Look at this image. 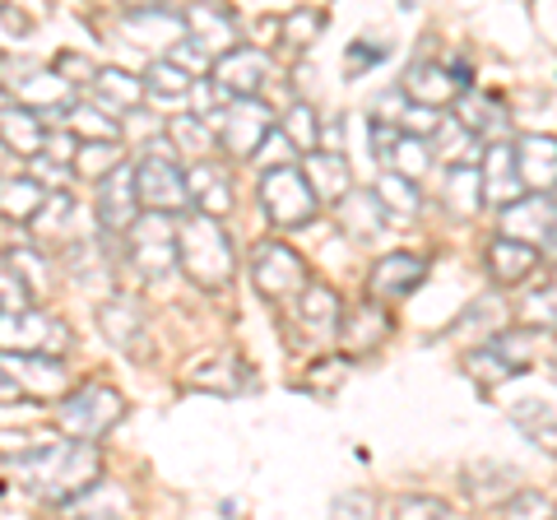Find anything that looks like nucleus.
Instances as JSON below:
<instances>
[{"label":"nucleus","instance_id":"1","mask_svg":"<svg viewBox=\"0 0 557 520\" xmlns=\"http://www.w3.org/2000/svg\"><path fill=\"white\" fill-rule=\"evenodd\" d=\"M14 470H20V479L28 483V493H38L47 502H57V507H65L70 497H79L84 488H94L98 474H102V456L98 446L89 442H47V446H28L14 456Z\"/></svg>","mask_w":557,"mask_h":520},{"label":"nucleus","instance_id":"2","mask_svg":"<svg viewBox=\"0 0 557 520\" xmlns=\"http://www.w3.org/2000/svg\"><path fill=\"white\" fill-rule=\"evenodd\" d=\"M177 270L205 293L228 288L233 270H237V256H233V242H228V233H223L219 219L186 214L177 223Z\"/></svg>","mask_w":557,"mask_h":520},{"label":"nucleus","instance_id":"3","mask_svg":"<svg viewBox=\"0 0 557 520\" xmlns=\"http://www.w3.org/2000/svg\"><path fill=\"white\" fill-rule=\"evenodd\" d=\"M121 419H126V395L116 386H108V381H84V386H75L57 405L61 437L89 442V446H98V437H108Z\"/></svg>","mask_w":557,"mask_h":520},{"label":"nucleus","instance_id":"4","mask_svg":"<svg viewBox=\"0 0 557 520\" xmlns=\"http://www.w3.org/2000/svg\"><path fill=\"white\" fill-rule=\"evenodd\" d=\"M135 200L145 214H163L172 219L177 210H186L190 196H186V168L172 159V153H163V145L153 140L145 149V159L135 163Z\"/></svg>","mask_w":557,"mask_h":520},{"label":"nucleus","instance_id":"5","mask_svg":"<svg viewBox=\"0 0 557 520\" xmlns=\"http://www.w3.org/2000/svg\"><path fill=\"white\" fill-rule=\"evenodd\" d=\"M70 349V325L61 317H51L42 307H24V311H5L0 317V354L10 358H57Z\"/></svg>","mask_w":557,"mask_h":520},{"label":"nucleus","instance_id":"6","mask_svg":"<svg viewBox=\"0 0 557 520\" xmlns=\"http://www.w3.org/2000/svg\"><path fill=\"white\" fill-rule=\"evenodd\" d=\"M260 205H265L274 228H307L321 210V200L311 196V186H307L298 163L265 168V177H260Z\"/></svg>","mask_w":557,"mask_h":520},{"label":"nucleus","instance_id":"7","mask_svg":"<svg viewBox=\"0 0 557 520\" xmlns=\"http://www.w3.org/2000/svg\"><path fill=\"white\" fill-rule=\"evenodd\" d=\"M126 256L145 280H168L177 270V223L163 214H139L126 233Z\"/></svg>","mask_w":557,"mask_h":520},{"label":"nucleus","instance_id":"8","mask_svg":"<svg viewBox=\"0 0 557 520\" xmlns=\"http://www.w3.org/2000/svg\"><path fill=\"white\" fill-rule=\"evenodd\" d=\"M274 135V112L260 98H233L228 108L214 116V140L233 153V159H256V149Z\"/></svg>","mask_w":557,"mask_h":520},{"label":"nucleus","instance_id":"9","mask_svg":"<svg viewBox=\"0 0 557 520\" xmlns=\"http://www.w3.org/2000/svg\"><path fill=\"white\" fill-rule=\"evenodd\" d=\"M251 284H256L260 298L288 302L311 284L307 280V260L293 247H284V242H260V247L251 251Z\"/></svg>","mask_w":557,"mask_h":520},{"label":"nucleus","instance_id":"10","mask_svg":"<svg viewBox=\"0 0 557 520\" xmlns=\"http://www.w3.org/2000/svg\"><path fill=\"white\" fill-rule=\"evenodd\" d=\"M399 94H405V102H413V108L442 112L446 102H460L469 94V65L446 71L442 61H413L405 79H399Z\"/></svg>","mask_w":557,"mask_h":520},{"label":"nucleus","instance_id":"11","mask_svg":"<svg viewBox=\"0 0 557 520\" xmlns=\"http://www.w3.org/2000/svg\"><path fill=\"white\" fill-rule=\"evenodd\" d=\"M209 79H214L228 98H260V89L274 79V61H270L265 47H237L223 61H214Z\"/></svg>","mask_w":557,"mask_h":520},{"label":"nucleus","instance_id":"12","mask_svg":"<svg viewBox=\"0 0 557 520\" xmlns=\"http://www.w3.org/2000/svg\"><path fill=\"white\" fill-rule=\"evenodd\" d=\"M98 325H102V335H108L126 358H135V362H149L153 358L149 321H145V311H139L135 298H108V302L98 307Z\"/></svg>","mask_w":557,"mask_h":520},{"label":"nucleus","instance_id":"13","mask_svg":"<svg viewBox=\"0 0 557 520\" xmlns=\"http://www.w3.org/2000/svg\"><path fill=\"white\" fill-rule=\"evenodd\" d=\"M10 102L14 108H24V112H33L38 121H47V116L75 108V89H70L51 65H33L24 79H10Z\"/></svg>","mask_w":557,"mask_h":520},{"label":"nucleus","instance_id":"14","mask_svg":"<svg viewBox=\"0 0 557 520\" xmlns=\"http://www.w3.org/2000/svg\"><path fill=\"white\" fill-rule=\"evenodd\" d=\"M182 28H190L186 38H196L214 61H223L228 51L242 47V24H237V14L228 5H186Z\"/></svg>","mask_w":557,"mask_h":520},{"label":"nucleus","instance_id":"15","mask_svg":"<svg viewBox=\"0 0 557 520\" xmlns=\"http://www.w3.org/2000/svg\"><path fill=\"white\" fill-rule=\"evenodd\" d=\"M0 368H5V376L20 386V395H33V400H65L70 395V376L57 358H38V354H28V358H10V354H0Z\"/></svg>","mask_w":557,"mask_h":520},{"label":"nucleus","instance_id":"16","mask_svg":"<svg viewBox=\"0 0 557 520\" xmlns=\"http://www.w3.org/2000/svg\"><path fill=\"white\" fill-rule=\"evenodd\" d=\"M428 280V260L423 256H413V251H391V256H381L376 265H372V280H368V298L372 302H399V298H409V293Z\"/></svg>","mask_w":557,"mask_h":520},{"label":"nucleus","instance_id":"17","mask_svg":"<svg viewBox=\"0 0 557 520\" xmlns=\"http://www.w3.org/2000/svg\"><path fill=\"white\" fill-rule=\"evenodd\" d=\"M391 311L381 307V302H354V307H344V317H339V344H344V358H362V354H372L381 339H391Z\"/></svg>","mask_w":557,"mask_h":520},{"label":"nucleus","instance_id":"18","mask_svg":"<svg viewBox=\"0 0 557 520\" xmlns=\"http://www.w3.org/2000/svg\"><path fill=\"white\" fill-rule=\"evenodd\" d=\"M339 317H344V302L335 298V288L325 284H307L298 293V302H293V325H298L302 339H335L339 335Z\"/></svg>","mask_w":557,"mask_h":520},{"label":"nucleus","instance_id":"19","mask_svg":"<svg viewBox=\"0 0 557 520\" xmlns=\"http://www.w3.org/2000/svg\"><path fill=\"white\" fill-rule=\"evenodd\" d=\"M479 182H483V205H493L497 214L525 200V186H520V172H516V149H511V145H493V149H483Z\"/></svg>","mask_w":557,"mask_h":520},{"label":"nucleus","instance_id":"20","mask_svg":"<svg viewBox=\"0 0 557 520\" xmlns=\"http://www.w3.org/2000/svg\"><path fill=\"white\" fill-rule=\"evenodd\" d=\"M186 196H190V205H196V214L223 219L233 210V172L223 168L219 159L190 163L186 168Z\"/></svg>","mask_w":557,"mask_h":520},{"label":"nucleus","instance_id":"21","mask_svg":"<svg viewBox=\"0 0 557 520\" xmlns=\"http://www.w3.org/2000/svg\"><path fill=\"white\" fill-rule=\"evenodd\" d=\"M94 214L108 233H126L131 223L139 219V200H135V168H116L108 182H98V196H94Z\"/></svg>","mask_w":557,"mask_h":520},{"label":"nucleus","instance_id":"22","mask_svg":"<svg viewBox=\"0 0 557 520\" xmlns=\"http://www.w3.org/2000/svg\"><path fill=\"white\" fill-rule=\"evenodd\" d=\"M516 149V172H520V186H525V196L534 190H553L557 186V135H520L511 145Z\"/></svg>","mask_w":557,"mask_h":520},{"label":"nucleus","instance_id":"23","mask_svg":"<svg viewBox=\"0 0 557 520\" xmlns=\"http://www.w3.org/2000/svg\"><path fill=\"white\" fill-rule=\"evenodd\" d=\"M302 177H307L311 196H317L321 205H339L348 190H354V168H348V159H344V153H335V149L307 153Z\"/></svg>","mask_w":557,"mask_h":520},{"label":"nucleus","instance_id":"24","mask_svg":"<svg viewBox=\"0 0 557 520\" xmlns=\"http://www.w3.org/2000/svg\"><path fill=\"white\" fill-rule=\"evenodd\" d=\"M557 223V210L548 196H525L520 205H511V210H502V237L511 242H525V247H544L548 228Z\"/></svg>","mask_w":557,"mask_h":520},{"label":"nucleus","instance_id":"25","mask_svg":"<svg viewBox=\"0 0 557 520\" xmlns=\"http://www.w3.org/2000/svg\"><path fill=\"white\" fill-rule=\"evenodd\" d=\"M460 126L474 135V140H507V131H511V116H507V102H502L497 94H474L469 89L460 98V112H456Z\"/></svg>","mask_w":557,"mask_h":520},{"label":"nucleus","instance_id":"26","mask_svg":"<svg viewBox=\"0 0 557 520\" xmlns=\"http://www.w3.org/2000/svg\"><path fill=\"white\" fill-rule=\"evenodd\" d=\"M251 368L242 358L233 354H214V358H205V362H190L186 368V386H196V391H209V395H242L251 386Z\"/></svg>","mask_w":557,"mask_h":520},{"label":"nucleus","instance_id":"27","mask_svg":"<svg viewBox=\"0 0 557 520\" xmlns=\"http://www.w3.org/2000/svg\"><path fill=\"white\" fill-rule=\"evenodd\" d=\"M61 520H126L131 511V497L116 488V483H94V488H84L79 497H70L65 507H57Z\"/></svg>","mask_w":557,"mask_h":520},{"label":"nucleus","instance_id":"28","mask_svg":"<svg viewBox=\"0 0 557 520\" xmlns=\"http://www.w3.org/2000/svg\"><path fill=\"white\" fill-rule=\"evenodd\" d=\"M94 102L102 112H139V102H145V84H139V75L121 71V65H98Z\"/></svg>","mask_w":557,"mask_h":520},{"label":"nucleus","instance_id":"29","mask_svg":"<svg viewBox=\"0 0 557 520\" xmlns=\"http://www.w3.org/2000/svg\"><path fill=\"white\" fill-rule=\"evenodd\" d=\"M339 210V228H344V237H354V242H372V237H381V228H386V210L376 205V196L372 190H348V196L335 205Z\"/></svg>","mask_w":557,"mask_h":520},{"label":"nucleus","instance_id":"30","mask_svg":"<svg viewBox=\"0 0 557 520\" xmlns=\"http://www.w3.org/2000/svg\"><path fill=\"white\" fill-rule=\"evenodd\" d=\"M539 265V251L525 247V242H511V237H493V247H487V274L511 288V284H525Z\"/></svg>","mask_w":557,"mask_h":520},{"label":"nucleus","instance_id":"31","mask_svg":"<svg viewBox=\"0 0 557 520\" xmlns=\"http://www.w3.org/2000/svg\"><path fill=\"white\" fill-rule=\"evenodd\" d=\"M42 140H47V126L33 112H24V108H10L0 112V145H5L14 159H38L42 153Z\"/></svg>","mask_w":557,"mask_h":520},{"label":"nucleus","instance_id":"32","mask_svg":"<svg viewBox=\"0 0 557 520\" xmlns=\"http://www.w3.org/2000/svg\"><path fill=\"white\" fill-rule=\"evenodd\" d=\"M51 190L38 182V177H10V182H0V214H5L10 223H33L42 214V205H47Z\"/></svg>","mask_w":557,"mask_h":520},{"label":"nucleus","instance_id":"33","mask_svg":"<svg viewBox=\"0 0 557 520\" xmlns=\"http://www.w3.org/2000/svg\"><path fill=\"white\" fill-rule=\"evenodd\" d=\"M168 153H190V163H205L214 153V131L200 116H168Z\"/></svg>","mask_w":557,"mask_h":520},{"label":"nucleus","instance_id":"34","mask_svg":"<svg viewBox=\"0 0 557 520\" xmlns=\"http://www.w3.org/2000/svg\"><path fill=\"white\" fill-rule=\"evenodd\" d=\"M511 423L525 432V437L539 446V450H548V456H557V409L548 400H520L511 409Z\"/></svg>","mask_w":557,"mask_h":520},{"label":"nucleus","instance_id":"35","mask_svg":"<svg viewBox=\"0 0 557 520\" xmlns=\"http://www.w3.org/2000/svg\"><path fill=\"white\" fill-rule=\"evenodd\" d=\"M79 172L84 182H108L116 168H126V145L121 140H89L75 149V163H70Z\"/></svg>","mask_w":557,"mask_h":520},{"label":"nucleus","instance_id":"36","mask_svg":"<svg viewBox=\"0 0 557 520\" xmlns=\"http://www.w3.org/2000/svg\"><path fill=\"white\" fill-rule=\"evenodd\" d=\"M442 200L456 219H474L483 210V182H479V168H450L446 172V186H442Z\"/></svg>","mask_w":557,"mask_h":520},{"label":"nucleus","instance_id":"37","mask_svg":"<svg viewBox=\"0 0 557 520\" xmlns=\"http://www.w3.org/2000/svg\"><path fill=\"white\" fill-rule=\"evenodd\" d=\"M0 260H5L10 274L24 284L28 298H47V293H51V270H47V256H42V251H33V247H10Z\"/></svg>","mask_w":557,"mask_h":520},{"label":"nucleus","instance_id":"38","mask_svg":"<svg viewBox=\"0 0 557 520\" xmlns=\"http://www.w3.org/2000/svg\"><path fill=\"white\" fill-rule=\"evenodd\" d=\"M139 84H145V98H153V102H172V108H182V102L190 98V84L196 79H186L177 65H168L163 57L149 65L145 75H139Z\"/></svg>","mask_w":557,"mask_h":520},{"label":"nucleus","instance_id":"39","mask_svg":"<svg viewBox=\"0 0 557 520\" xmlns=\"http://www.w3.org/2000/svg\"><path fill=\"white\" fill-rule=\"evenodd\" d=\"M372 196H376L381 210H386V219H391V214L413 219L418 210H423V196H418V186L405 182V177H395V172H381V182H376Z\"/></svg>","mask_w":557,"mask_h":520},{"label":"nucleus","instance_id":"40","mask_svg":"<svg viewBox=\"0 0 557 520\" xmlns=\"http://www.w3.org/2000/svg\"><path fill=\"white\" fill-rule=\"evenodd\" d=\"M428 168H432V145L409 140V135H399L395 149L386 153V172H395V177H405V182H413V186L428 177Z\"/></svg>","mask_w":557,"mask_h":520},{"label":"nucleus","instance_id":"41","mask_svg":"<svg viewBox=\"0 0 557 520\" xmlns=\"http://www.w3.org/2000/svg\"><path fill=\"white\" fill-rule=\"evenodd\" d=\"M284 140L293 145V153H317L321 149V121H317V108H307V102H293L288 116H284Z\"/></svg>","mask_w":557,"mask_h":520},{"label":"nucleus","instance_id":"42","mask_svg":"<svg viewBox=\"0 0 557 520\" xmlns=\"http://www.w3.org/2000/svg\"><path fill=\"white\" fill-rule=\"evenodd\" d=\"M502 362L511 368V376H520V372H530L534 368V354H539V335L534 331H497L493 335V344H487Z\"/></svg>","mask_w":557,"mask_h":520},{"label":"nucleus","instance_id":"43","mask_svg":"<svg viewBox=\"0 0 557 520\" xmlns=\"http://www.w3.org/2000/svg\"><path fill=\"white\" fill-rule=\"evenodd\" d=\"M65 116H70V131H75L79 145H89V140H121V126L98 108V102H75Z\"/></svg>","mask_w":557,"mask_h":520},{"label":"nucleus","instance_id":"44","mask_svg":"<svg viewBox=\"0 0 557 520\" xmlns=\"http://www.w3.org/2000/svg\"><path fill=\"white\" fill-rule=\"evenodd\" d=\"M432 140H437V153H442V159H446L450 168H474V159H479V140L460 126L456 116H446L442 126H437V135H432Z\"/></svg>","mask_w":557,"mask_h":520},{"label":"nucleus","instance_id":"45","mask_svg":"<svg viewBox=\"0 0 557 520\" xmlns=\"http://www.w3.org/2000/svg\"><path fill=\"white\" fill-rule=\"evenodd\" d=\"M321 28H325V10L298 5V10H288L284 20H278V38H284L293 51H307L311 42L321 38Z\"/></svg>","mask_w":557,"mask_h":520},{"label":"nucleus","instance_id":"46","mask_svg":"<svg viewBox=\"0 0 557 520\" xmlns=\"http://www.w3.org/2000/svg\"><path fill=\"white\" fill-rule=\"evenodd\" d=\"M497 511L502 520H557V502L539 488H516Z\"/></svg>","mask_w":557,"mask_h":520},{"label":"nucleus","instance_id":"47","mask_svg":"<svg viewBox=\"0 0 557 520\" xmlns=\"http://www.w3.org/2000/svg\"><path fill=\"white\" fill-rule=\"evenodd\" d=\"M168 65H177V71L186 75V79H205L209 71H214V57H209V51L196 42V38H177L168 47V57H163Z\"/></svg>","mask_w":557,"mask_h":520},{"label":"nucleus","instance_id":"48","mask_svg":"<svg viewBox=\"0 0 557 520\" xmlns=\"http://www.w3.org/2000/svg\"><path fill=\"white\" fill-rule=\"evenodd\" d=\"M391 520H456V511H450V502H442V497L409 493L391 507Z\"/></svg>","mask_w":557,"mask_h":520},{"label":"nucleus","instance_id":"49","mask_svg":"<svg viewBox=\"0 0 557 520\" xmlns=\"http://www.w3.org/2000/svg\"><path fill=\"white\" fill-rule=\"evenodd\" d=\"M465 372L474 376V381H483V386L511 381V368H507V362H502L493 349H487V344H483V349H469V354H465Z\"/></svg>","mask_w":557,"mask_h":520},{"label":"nucleus","instance_id":"50","mask_svg":"<svg viewBox=\"0 0 557 520\" xmlns=\"http://www.w3.org/2000/svg\"><path fill=\"white\" fill-rule=\"evenodd\" d=\"M330 520H376V497L368 488H348L330 502Z\"/></svg>","mask_w":557,"mask_h":520},{"label":"nucleus","instance_id":"51","mask_svg":"<svg viewBox=\"0 0 557 520\" xmlns=\"http://www.w3.org/2000/svg\"><path fill=\"white\" fill-rule=\"evenodd\" d=\"M70 89H79V84H94V75H98V65L89 61V57H79V51H61L57 57V65H51Z\"/></svg>","mask_w":557,"mask_h":520},{"label":"nucleus","instance_id":"52","mask_svg":"<svg viewBox=\"0 0 557 520\" xmlns=\"http://www.w3.org/2000/svg\"><path fill=\"white\" fill-rule=\"evenodd\" d=\"M24 307H33V298L24 293V284L10 274L5 260H0V317H5V311H24Z\"/></svg>","mask_w":557,"mask_h":520},{"label":"nucleus","instance_id":"53","mask_svg":"<svg viewBox=\"0 0 557 520\" xmlns=\"http://www.w3.org/2000/svg\"><path fill=\"white\" fill-rule=\"evenodd\" d=\"M344 372H348V358L339 354V358H325V362H317L307 376H311V386H321V391H335L339 381H344Z\"/></svg>","mask_w":557,"mask_h":520},{"label":"nucleus","instance_id":"54","mask_svg":"<svg viewBox=\"0 0 557 520\" xmlns=\"http://www.w3.org/2000/svg\"><path fill=\"white\" fill-rule=\"evenodd\" d=\"M395 140H399L395 126H386V121H372V153H376L381 163H386V153L395 149Z\"/></svg>","mask_w":557,"mask_h":520},{"label":"nucleus","instance_id":"55","mask_svg":"<svg viewBox=\"0 0 557 520\" xmlns=\"http://www.w3.org/2000/svg\"><path fill=\"white\" fill-rule=\"evenodd\" d=\"M376 57H381V51H376V47H348V71H354V75H358V71H362V65H372Z\"/></svg>","mask_w":557,"mask_h":520},{"label":"nucleus","instance_id":"56","mask_svg":"<svg viewBox=\"0 0 557 520\" xmlns=\"http://www.w3.org/2000/svg\"><path fill=\"white\" fill-rule=\"evenodd\" d=\"M0 24H5L10 33H28V28H33V20H28V14L10 10V5H0Z\"/></svg>","mask_w":557,"mask_h":520},{"label":"nucleus","instance_id":"57","mask_svg":"<svg viewBox=\"0 0 557 520\" xmlns=\"http://www.w3.org/2000/svg\"><path fill=\"white\" fill-rule=\"evenodd\" d=\"M14 163H20V159H14V153L0 145V182H10V177H14Z\"/></svg>","mask_w":557,"mask_h":520},{"label":"nucleus","instance_id":"58","mask_svg":"<svg viewBox=\"0 0 557 520\" xmlns=\"http://www.w3.org/2000/svg\"><path fill=\"white\" fill-rule=\"evenodd\" d=\"M0 400H20V386L5 376V368H0Z\"/></svg>","mask_w":557,"mask_h":520},{"label":"nucleus","instance_id":"59","mask_svg":"<svg viewBox=\"0 0 557 520\" xmlns=\"http://www.w3.org/2000/svg\"><path fill=\"white\" fill-rule=\"evenodd\" d=\"M544 256H548V260H557V223H553L548 237H544Z\"/></svg>","mask_w":557,"mask_h":520},{"label":"nucleus","instance_id":"60","mask_svg":"<svg viewBox=\"0 0 557 520\" xmlns=\"http://www.w3.org/2000/svg\"><path fill=\"white\" fill-rule=\"evenodd\" d=\"M548 200H553V210H557V186H553V196H548Z\"/></svg>","mask_w":557,"mask_h":520},{"label":"nucleus","instance_id":"61","mask_svg":"<svg viewBox=\"0 0 557 520\" xmlns=\"http://www.w3.org/2000/svg\"><path fill=\"white\" fill-rule=\"evenodd\" d=\"M553 372H557V358H553Z\"/></svg>","mask_w":557,"mask_h":520}]
</instances>
